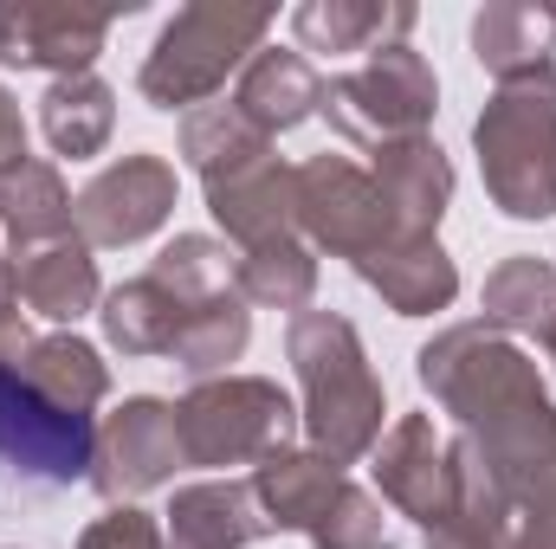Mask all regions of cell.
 I'll use <instances>...</instances> for the list:
<instances>
[{
  "label": "cell",
  "instance_id": "1",
  "mask_svg": "<svg viewBox=\"0 0 556 549\" xmlns=\"http://www.w3.org/2000/svg\"><path fill=\"white\" fill-rule=\"evenodd\" d=\"M285 356L304 382V433L311 452H324L330 465H356L363 452H376L382 439V382L363 356V336L350 317L337 310H298L285 330Z\"/></svg>",
  "mask_w": 556,
  "mask_h": 549
},
{
  "label": "cell",
  "instance_id": "2",
  "mask_svg": "<svg viewBox=\"0 0 556 549\" xmlns=\"http://www.w3.org/2000/svg\"><path fill=\"white\" fill-rule=\"evenodd\" d=\"M415 362H420V388L453 413L472 439L492 433V426H505V420H525V413L551 408L538 362L511 336H498L492 323H453V330H440Z\"/></svg>",
  "mask_w": 556,
  "mask_h": 549
},
{
  "label": "cell",
  "instance_id": "3",
  "mask_svg": "<svg viewBox=\"0 0 556 549\" xmlns=\"http://www.w3.org/2000/svg\"><path fill=\"white\" fill-rule=\"evenodd\" d=\"M485 194L511 220L556 214V65L498 85V98L472 124Z\"/></svg>",
  "mask_w": 556,
  "mask_h": 549
},
{
  "label": "cell",
  "instance_id": "4",
  "mask_svg": "<svg viewBox=\"0 0 556 549\" xmlns=\"http://www.w3.org/2000/svg\"><path fill=\"white\" fill-rule=\"evenodd\" d=\"M266 33H273V7H260V0H194V7H181L142 59L137 78L142 98L155 111L207 104L233 72H247V59L266 46Z\"/></svg>",
  "mask_w": 556,
  "mask_h": 549
},
{
  "label": "cell",
  "instance_id": "5",
  "mask_svg": "<svg viewBox=\"0 0 556 549\" xmlns=\"http://www.w3.org/2000/svg\"><path fill=\"white\" fill-rule=\"evenodd\" d=\"M291 433H298V408L266 375L194 382L175 401L181 465H260L291 446Z\"/></svg>",
  "mask_w": 556,
  "mask_h": 549
},
{
  "label": "cell",
  "instance_id": "6",
  "mask_svg": "<svg viewBox=\"0 0 556 549\" xmlns=\"http://www.w3.org/2000/svg\"><path fill=\"white\" fill-rule=\"evenodd\" d=\"M433 111H440V78L415 46H382V52H369V65L324 85L330 130L350 142H369V149L427 137Z\"/></svg>",
  "mask_w": 556,
  "mask_h": 549
},
{
  "label": "cell",
  "instance_id": "7",
  "mask_svg": "<svg viewBox=\"0 0 556 549\" xmlns=\"http://www.w3.org/2000/svg\"><path fill=\"white\" fill-rule=\"evenodd\" d=\"M98 459V420L46 401L13 362H0V472H13L33 491H59L91 478Z\"/></svg>",
  "mask_w": 556,
  "mask_h": 549
},
{
  "label": "cell",
  "instance_id": "8",
  "mask_svg": "<svg viewBox=\"0 0 556 549\" xmlns=\"http://www.w3.org/2000/svg\"><path fill=\"white\" fill-rule=\"evenodd\" d=\"M298 227L311 233V246H324V253H337L350 266L382 253L389 240H402L376 175L356 168L350 155H330V149L298 168Z\"/></svg>",
  "mask_w": 556,
  "mask_h": 549
},
{
  "label": "cell",
  "instance_id": "9",
  "mask_svg": "<svg viewBox=\"0 0 556 549\" xmlns=\"http://www.w3.org/2000/svg\"><path fill=\"white\" fill-rule=\"evenodd\" d=\"M181 465V439H175V408L137 395L98 426V459H91V485L111 505H130L142 491L168 485Z\"/></svg>",
  "mask_w": 556,
  "mask_h": 549
},
{
  "label": "cell",
  "instance_id": "10",
  "mask_svg": "<svg viewBox=\"0 0 556 549\" xmlns=\"http://www.w3.org/2000/svg\"><path fill=\"white\" fill-rule=\"evenodd\" d=\"M175 214V168L162 155H124L111 162L78 201L72 227L85 246H137Z\"/></svg>",
  "mask_w": 556,
  "mask_h": 549
},
{
  "label": "cell",
  "instance_id": "11",
  "mask_svg": "<svg viewBox=\"0 0 556 549\" xmlns=\"http://www.w3.org/2000/svg\"><path fill=\"white\" fill-rule=\"evenodd\" d=\"M111 39V13H85L65 0H0V65L78 78Z\"/></svg>",
  "mask_w": 556,
  "mask_h": 549
},
{
  "label": "cell",
  "instance_id": "12",
  "mask_svg": "<svg viewBox=\"0 0 556 549\" xmlns=\"http://www.w3.org/2000/svg\"><path fill=\"white\" fill-rule=\"evenodd\" d=\"M376 485L415 524H433L446 511V498H453V439H440L433 413H402L376 439Z\"/></svg>",
  "mask_w": 556,
  "mask_h": 549
},
{
  "label": "cell",
  "instance_id": "13",
  "mask_svg": "<svg viewBox=\"0 0 556 549\" xmlns=\"http://www.w3.org/2000/svg\"><path fill=\"white\" fill-rule=\"evenodd\" d=\"M207 214L220 220V233L253 253L266 240H285L298 227V168H285L278 155H260L220 181H207Z\"/></svg>",
  "mask_w": 556,
  "mask_h": 549
},
{
  "label": "cell",
  "instance_id": "14",
  "mask_svg": "<svg viewBox=\"0 0 556 549\" xmlns=\"http://www.w3.org/2000/svg\"><path fill=\"white\" fill-rule=\"evenodd\" d=\"M253 498H260V511H266V524L278 531H298V537H311L324 518H330V505L343 498V465H330L324 452H311V446H285L273 459H260L253 465Z\"/></svg>",
  "mask_w": 556,
  "mask_h": 549
},
{
  "label": "cell",
  "instance_id": "15",
  "mask_svg": "<svg viewBox=\"0 0 556 549\" xmlns=\"http://www.w3.org/2000/svg\"><path fill=\"white\" fill-rule=\"evenodd\" d=\"M356 278H363L369 291H382V304H389L395 317H433V310H446V304L459 297V266L446 259V246H440L433 233H402V240H389L382 253L356 259Z\"/></svg>",
  "mask_w": 556,
  "mask_h": 549
},
{
  "label": "cell",
  "instance_id": "16",
  "mask_svg": "<svg viewBox=\"0 0 556 549\" xmlns=\"http://www.w3.org/2000/svg\"><path fill=\"white\" fill-rule=\"evenodd\" d=\"M168 549H247L273 537L260 498L247 478H207V485H181L162 524Z\"/></svg>",
  "mask_w": 556,
  "mask_h": 549
},
{
  "label": "cell",
  "instance_id": "17",
  "mask_svg": "<svg viewBox=\"0 0 556 549\" xmlns=\"http://www.w3.org/2000/svg\"><path fill=\"white\" fill-rule=\"evenodd\" d=\"M13 278V304H26L46 323H78L104 291H98V259L91 246L72 240H46V246H20V259L7 266Z\"/></svg>",
  "mask_w": 556,
  "mask_h": 549
},
{
  "label": "cell",
  "instance_id": "18",
  "mask_svg": "<svg viewBox=\"0 0 556 549\" xmlns=\"http://www.w3.org/2000/svg\"><path fill=\"white\" fill-rule=\"evenodd\" d=\"M233 111H240L253 130L285 137V130H298L304 117L324 111V78H317V65H311L304 52L260 46V52L247 59V72H240V85H233Z\"/></svg>",
  "mask_w": 556,
  "mask_h": 549
},
{
  "label": "cell",
  "instance_id": "19",
  "mask_svg": "<svg viewBox=\"0 0 556 549\" xmlns=\"http://www.w3.org/2000/svg\"><path fill=\"white\" fill-rule=\"evenodd\" d=\"M291 33L304 52H382V46H408L415 33V7L408 0H304L291 13Z\"/></svg>",
  "mask_w": 556,
  "mask_h": 549
},
{
  "label": "cell",
  "instance_id": "20",
  "mask_svg": "<svg viewBox=\"0 0 556 549\" xmlns=\"http://www.w3.org/2000/svg\"><path fill=\"white\" fill-rule=\"evenodd\" d=\"M376 188L395 214L402 233H433L446 201H453V162L433 137H408V142H382L376 149Z\"/></svg>",
  "mask_w": 556,
  "mask_h": 549
},
{
  "label": "cell",
  "instance_id": "21",
  "mask_svg": "<svg viewBox=\"0 0 556 549\" xmlns=\"http://www.w3.org/2000/svg\"><path fill=\"white\" fill-rule=\"evenodd\" d=\"M551 52H556V7H531V0H492V7H479V20H472V59L498 85L544 72Z\"/></svg>",
  "mask_w": 556,
  "mask_h": 549
},
{
  "label": "cell",
  "instance_id": "22",
  "mask_svg": "<svg viewBox=\"0 0 556 549\" xmlns=\"http://www.w3.org/2000/svg\"><path fill=\"white\" fill-rule=\"evenodd\" d=\"M0 233H13V246H46V240H72V194L59 181L52 162L26 155L0 175Z\"/></svg>",
  "mask_w": 556,
  "mask_h": 549
},
{
  "label": "cell",
  "instance_id": "23",
  "mask_svg": "<svg viewBox=\"0 0 556 549\" xmlns=\"http://www.w3.org/2000/svg\"><path fill=\"white\" fill-rule=\"evenodd\" d=\"M39 130H46V142H52L59 155H72V162L98 155V149L111 142V130H117V98H111V85H104L98 72L52 78V91L39 98Z\"/></svg>",
  "mask_w": 556,
  "mask_h": 549
},
{
  "label": "cell",
  "instance_id": "24",
  "mask_svg": "<svg viewBox=\"0 0 556 549\" xmlns=\"http://www.w3.org/2000/svg\"><path fill=\"white\" fill-rule=\"evenodd\" d=\"M188 310H194V304H181L168 284H155V278L142 272V278H130V284H117L98 317H104V336H111L124 356H168L175 336H181V323H188Z\"/></svg>",
  "mask_w": 556,
  "mask_h": 549
},
{
  "label": "cell",
  "instance_id": "25",
  "mask_svg": "<svg viewBox=\"0 0 556 549\" xmlns=\"http://www.w3.org/2000/svg\"><path fill=\"white\" fill-rule=\"evenodd\" d=\"M13 369H20L46 401H59V408H72V413H91L111 395V369H104L98 349L78 343V336H33V343L13 356Z\"/></svg>",
  "mask_w": 556,
  "mask_h": 549
},
{
  "label": "cell",
  "instance_id": "26",
  "mask_svg": "<svg viewBox=\"0 0 556 549\" xmlns=\"http://www.w3.org/2000/svg\"><path fill=\"white\" fill-rule=\"evenodd\" d=\"M247 336H253V310H247V297H240V291H220V297H207V304L188 310V323H181V336H175L168 356H175L181 375H194V382H220L227 362H240Z\"/></svg>",
  "mask_w": 556,
  "mask_h": 549
},
{
  "label": "cell",
  "instance_id": "27",
  "mask_svg": "<svg viewBox=\"0 0 556 549\" xmlns=\"http://www.w3.org/2000/svg\"><path fill=\"white\" fill-rule=\"evenodd\" d=\"M181 155H188V168H194L201 181H220V175H233V168L273 155V137L253 130L233 104H201V111L181 117Z\"/></svg>",
  "mask_w": 556,
  "mask_h": 549
},
{
  "label": "cell",
  "instance_id": "28",
  "mask_svg": "<svg viewBox=\"0 0 556 549\" xmlns=\"http://www.w3.org/2000/svg\"><path fill=\"white\" fill-rule=\"evenodd\" d=\"M233 291L247 304H266V310H304L311 291H317V259L291 233L285 240H266V246H253V253L233 259Z\"/></svg>",
  "mask_w": 556,
  "mask_h": 549
},
{
  "label": "cell",
  "instance_id": "29",
  "mask_svg": "<svg viewBox=\"0 0 556 549\" xmlns=\"http://www.w3.org/2000/svg\"><path fill=\"white\" fill-rule=\"evenodd\" d=\"M479 304H485V323H492L498 336H505V330H538V336H544L556 323V266L518 253V259H505L498 272L485 278Z\"/></svg>",
  "mask_w": 556,
  "mask_h": 549
},
{
  "label": "cell",
  "instance_id": "30",
  "mask_svg": "<svg viewBox=\"0 0 556 549\" xmlns=\"http://www.w3.org/2000/svg\"><path fill=\"white\" fill-rule=\"evenodd\" d=\"M149 278L168 284L181 304H207V297L233 291V253H227L220 240H207V233H175V240L155 253Z\"/></svg>",
  "mask_w": 556,
  "mask_h": 549
},
{
  "label": "cell",
  "instance_id": "31",
  "mask_svg": "<svg viewBox=\"0 0 556 549\" xmlns=\"http://www.w3.org/2000/svg\"><path fill=\"white\" fill-rule=\"evenodd\" d=\"M311 549H389L382 498H369L363 485H343V498L330 505V518L311 531Z\"/></svg>",
  "mask_w": 556,
  "mask_h": 549
},
{
  "label": "cell",
  "instance_id": "32",
  "mask_svg": "<svg viewBox=\"0 0 556 549\" xmlns=\"http://www.w3.org/2000/svg\"><path fill=\"white\" fill-rule=\"evenodd\" d=\"M78 549H168V537H162V524H155L149 511H137V505H111L98 524H85Z\"/></svg>",
  "mask_w": 556,
  "mask_h": 549
},
{
  "label": "cell",
  "instance_id": "33",
  "mask_svg": "<svg viewBox=\"0 0 556 549\" xmlns=\"http://www.w3.org/2000/svg\"><path fill=\"white\" fill-rule=\"evenodd\" d=\"M26 343H33V336H26V310L13 304V278L0 272V362H13Z\"/></svg>",
  "mask_w": 556,
  "mask_h": 549
},
{
  "label": "cell",
  "instance_id": "34",
  "mask_svg": "<svg viewBox=\"0 0 556 549\" xmlns=\"http://www.w3.org/2000/svg\"><path fill=\"white\" fill-rule=\"evenodd\" d=\"M511 549H556V498L538 511H518L511 524Z\"/></svg>",
  "mask_w": 556,
  "mask_h": 549
},
{
  "label": "cell",
  "instance_id": "35",
  "mask_svg": "<svg viewBox=\"0 0 556 549\" xmlns=\"http://www.w3.org/2000/svg\"><path fill=\"white\" fill-rule=\"evenodd\" d=\"M13 162H26V117H20V104L0 91V175H7Z\"/></svg>",
  "mask_w": 556,
  "mask_h": 549
},
{
  "label": "cell",
  "instance_id": "36",
  "mask_svg": "<svg viewBox=\"0 0 556 549\" xmlns=\"http://www.w3.org/2000/svg\"><path fill=\"white\" fill-rule=\"evenodd\" d=\"M544 349H551V362H556V323H551V330H544Z\"/></svg>",
  "mask_w": 556,
  "mask_h": 549
},
{
  "label": "cell",
  "instance_id": "37",
  "mask_svg": "<svg viewBox=\"0 0 556 549\" xmlns=\"http://www.w3.org/2000/svg\"><path fill=\"white\" fill-rule=\"evenodd\" d=\"M0 272H7V266H0Z\"/></svg>",
  "mask_w": 556,
  "mask_h": 549
}]
</instances>
